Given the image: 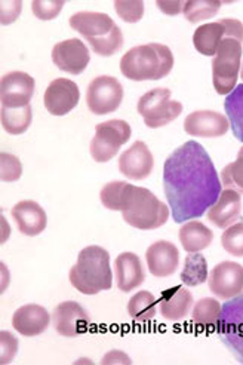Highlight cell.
<instances>
[{"label":"cell","instance_id":"obj_1","mask_svg":"<svg viewBox=\"0 0 243 365\" xmlns=\"http://www.w3.org/2000/svg\"><path fill=\"white\" fill-rule=\"evenodd\" d=\"M222 182L203 145L187 141L163 165V190L175 223L202 217L218 200Z\"/></svg>","mask_w":243,"mask_h":365},{"label":"cell","instance_id":"obj_2","mask_svg":"<svg viewBox=\"0 0 243 365\" xmlns=\"http://www.w3.org/2000/svg\"><path fill=\"white\" fill-rule=\"evenodd\" d=\"M101 204L111 211H120L123 220L140 230L162 227L171 215L170 207L150 190L125 181H111L101 189Z\"/></svg>","mask_w":243,"mask_h":365},{"label":"cell","instance_id":"obj_3","mask_svg":"<svg viewBox=\"0 0 243 365\" xmlns=\"http://www.w3.org/2000/svg\"><path fill=\"white\" fill-rule=\"evenodd\" d=\"M172 67V51L162 43L135 46L129 49L120 60L122 75L135 82L160 81L170 75Z\"/></svg>","mask_w":243,"mask_h":365},{"label":"cell","instance_id":"obj_4","mask_svg":"<svg viewBox=\"0 0 243 365\" xmlns=\"http://www.w3.org/2000/svg\"><path fill=\"white\" fill-rule=\"evenodd\" d=\"M68 279L71 285L86 296H95L100 291L113 285V273L110 267V254L98 245L83 248L78 262L70 269Z\"/></svg>","mask_w":243,"mask_h":365},{"label":"cell","instance_id":"obj_5","mask_svg":"<svg viewBox=\"0 0 243 365\" xmlns=\"http://www.w3.org/2000/svg\"><path fill=\"white\" fill-rule=\"evenodd\" d=\"M242 68V42L224 38L212 60V83L219 96H229L236 88Z\"/></svg>","mask_w":243,"mask_h":365},{"label":"cell","instance_id":"obj_6","mask_svg":"<svg viewBox=\"0 0 243 365\" xmlns=\"http://www.w3.org/2000/svg\"><path fill=\"white\" fill-rule=\"evenodd\" d=\"M171 96L167 88H155L140 98L137 110L148 128L156 130L171 123L181 115L182 104L171 100Z\"/></svg>","mask_w":243,"mask_h":365},{"label":"cell","instance_id":"obj_7","mask_svg":"<svg viewBox=\"0 0 243 365\" xmlns=\"http://www.w3.org/2000/svg\"><path fill=\"white\" fill-rule=\"evenodd\" d=\"M133 130L128 122L120 119L107 120L95 126V135L91 141V156L95 162L104 163L113 159L122 145L128 143Z\"/></svg>","mask_w":243,"mask_h":365},{"label":"cell","instance_id":"obj_8","mask_svg":"<svg viewBox=\"0 0 243 365\" xmlns=\"http://www.w3.org/2000/svg\"><path fill=\"white\" fill-rule=\"evenodd\" d=\"M217 333L224 346L243 364V293L222 304Z\"/></svg>","mask_w":243,"mask_h":365},{"label":"cell","instance_id":"obj_9","mask_svg":"<svg viewBox=\"0 0 243 365\" xmlns=\"http://www.w3.org/2000/svg\"><path fill=\"white\" fill-rule=\"evenodd\" d=\"M224 38H233L243 42V24L230 18H224L218 23L203 24L196 29L193 34V45L202 56L215 57Z\"/></svg>","mask_w":243,"mask_h":365},{"label":"cell","instance_id":"obj_10","mask_svg":"<svg viewBox=\"0 0 243 365\" xmlns=\"http://www.w3.org/2000/svg\"><path fill=\"white\" fill-rule=\"evenodd\" d=\"M123 100V86L113 76H98L86 91V104L93 115H108L116 112Z\"/></svg>","mask_w":243,"mask_h":365},{"label":"cell","instance_id":"obj_11","mask_svg":"<svg viewBox=\"0 0 243 365\" xmlns=\"http://www.w3.org/2000/svg\"><path fill=\"white\" fill-rule=\"evenodd\" d=\"M211 293L222 300H230L243 293V266L234 262H221L210 275Z\"/></svg>","mask_w":243,"mask_h":365},{"label":"cell","instance_id":"obj_12","mask_svg":"<svg viewBox=\"0 0 243 365\" xmlns=\"http://www.w3.org/2000/svg\"><path fill=\"white\" fill-rule=\"evenodd\" d=\"M34 94V79L24 71H11L0 81L2 107L20 108L30 106Z\"/></svg>","mask_w":243,"mask_h":365},{"label":"cell","instance_id":"obj_13","mask_svg":"<svg viewBox=\"0 0 243 365\" xmlns=\"http://www.w3.org/2000/svg\"><path fill=\"white\" fill-rule=\"evenodd\" d=\"M79 100L81 91L78 85L66 78L52 81L48 85L43 97L46 110L53 116H66L79 104Z\"/></svg>","mask_w":243,"mask_h":365},{"label":"cell","instance_id":"obj_14","mask_svg":"<svg viewBox=\"0 0 243 365\" xmlns=\"http://www.w3.org/2000/svg\"><path fill=\"white\" fill-rule=\"evenodd\" d=\"M53 328L60 336L78 337L89 328V315L78 302H63L53 309Z\"/></svg>","mask_w":243,"mask_h":365},{"label":"cell","instance_id":"obj_15","mask_svg":"<svg viewBox=\"0 0 243 365\" xmlns=\"http://www.w3.org/2000/svg\"><path fill=\"white\" fill-rule=\"evenodd\" d=\"M52 61L61 71L81 75L91 61L89 49L81 39L63 41L53 46Z\"/></svg>","mask_w":243,"mask_h":365},{"label":"cell","instance_id":"obj_16","mask_svg":"<svg viewBox=\"0 0 243 365\" xmlns=\"http://www.w3.org/2000/svg\"><path fill=\"white\" fill-rule=\"evenodd\" d=\"M230 130L229 119L214 110H197L184 120V131L192 137L215 138L227 134Z\"/></svg>","mask_w":243,"mask_h":365},{"label":"cell","instance_id":"obj_17","mask_svg":"<svg viewBox=\"0 0 243 365\" xmlns=\"http://www.w3.org/2000/svg\"><path fill=\"white\" fill-rule=\"evenodd\" d=\"M155 159L144 141H135L119 158V171L129 180H144L152 174Z\"/></svg>","mask_w":243,"mask_h":365},{"label":"cell","instance_id":"obj_18","mask_svg":"<svg viewBox=\"0 0 243 365\" xmlns=\"http://www.w3.org/2000/svg\"><path fill=\"white\" fill-rule=\"evenodd\" d=\"M148 272L156 278H167L175 273L180 264V251L170 241H157L145 252Z\"/></svg>","mask_w":243,"mask_h":365},{"label":"cell","instance_id":"obj_19","mask_svg":"<svg viewBox=\"0 0 243 365\" xmlns=\"http://www.w3.org/2000/svg\"><path fill=\"white\" fill-rule=\"evenodd\" d=\"M51 322V315L43 306L26 304L15 310L12 317V327L26 337H34L46 331Z\"/></svg>","mask_w":243,"mask_h":365},{"label":"cell","instance_id":"obj_20","mask_svg":"<svg viewBox=\"0 0 243 365\" xmlns=\"http://www.w3.org/2000/svg\"><path fill=\"white\" fill-rule=\"evenodd\" d=\"M70 27L81 33L86 41L100 39L110 34L118 26L103 12H76L70 16Z\"/></svg>","mask_w":243,"mask_h":365},{"label":"cell","instance_id":"obj_21","mask_svg":"<svg viewBox=\"0 0 243 365\" xmlns=\"http://www.w3.org/2000/svg\"><path fill=\"white\" fill-rule=\"evenodd\" d=\"M14 220L26 236H37L46 229V212L34 200H21L11 211Z\"/></svg>","mask_w":243,"mask_h":365},{"label":"cell","instance_id":"obj_22","mask_svg":"<svg viewBox=\"0 0 243 365\" xmlns=\"http://www.w3.org/2000/svg\"><path fill=\"white\" fill-rule=\"evenodd\" d=\"M242 212L240 193L232 189L222 190L217 202L208 210V220L218 229H227L236 223Z\"/></svg>","mask_w":243,"mask_h":365},{"label":"cell","instance_id":"obj_23","mask_svg":"<svg viewBox=\"0 0 243 365\" xmlns=\"http://www.w3.org/2000/svg\"><path fill=\"white\" fill-rule=\"evenodd\" d=\"M193 307V296L187 288L178 285L165 289L159 299L160 315L167 321H181Z\"/></svg>","mask_w":243,"mask_h":365},{"label":"cell","instance_id":"obj_24","mask_svg":"<svg viewBox=\"0 0 243 365\" xmlns=\"http://www.w3.org/2000/svg\"><path fill=\"white\" fill-rule=\"evenodd\" d=\"M115 273L118 288L123 293L135 289L145 279L141 260L134 252H122L118 255L115 262Z\"/></svg>","mask_w":243,"mask_h":365},{"label":"cell","instance_id":"obj_25","mask_svg":"<svg viewBox=\"0 0 243 365\" xmlns=\"http://www.w3.org/2000/svg\"><path fill=\"white\" fill-rule=\"evenodd\" d=\"M180 242L187 252H200L212 244V230L200 222H185L180 229Z\"/></svg>","mask_w":243,"mask_h":365},{"label":"cell","instance_id":"obj_26","mask_svg":"<svg viewBox=\"0 0 243 365\" xmlns=\"http://www.w3.org/2000/svg\"><path fill=\"white\" fill-rule=\"evenodd\" d=\"M221 304L217 299L205 297L200 299L193 307V324L199 331H217V327L221 317Z\"/></svg>","mask_w":243,"mask_h":365},{"label":"cell","instance_id":"obj_27","mask_svg":"<svg viewBox=\"0 0 243 365\" xmlns=\"http://www.w3.org/2000/svg\"><path fill=\"white\" fill-rule=\"evenodd\" d=\"M31 119L33 112L30 106L20 108L2 107V110H0V122H2L4 130L11 135L24 134L31 125Z\"/></svg>","mask_w":243,"mask_h":365},{"label":"cell","instance_id":"obj_28","mask_svg":"<svg viewBox=\"0 0 243 365\" xmlns=\"http://www.w3.org/2000/svg\"><path fill=\"white\" fill-rule=\"evenodd\" d=\"M128 314L137 322H147L156 317L157 302L150 291H138L128 303Z\"/></svg>","mask_w":243,"mask_h":365},{"label":"cell","instance_id":"obj_29","mask_svg":"<svg viewBox=\"0 0 243 365\" xmlns=\"http://www.w3.org/2000/svg\"><path fill=\"white\" fill-rule=\"evenodd\" d=\"M184 285L197 287L208 281V262L200 252H189L181 272Z\"/></svg>","mask_w":243,"mask_h":365},{"label":"cell","instance_id":"obj_30","mask_svg":"<svg viewBox=\"0 0 243 365\" xmlns=\"http://www.w3.org/2000/svg\"><path fill=\"white\" fill-rule=\"evenodd\" d=\"M224 110L234 137L243 143V83L237 85L224 101Z\"/></svg>","mask_w":243,"mask_h":365},{"label":"cell","instance_id":"obj_31","mask_svg":"<svg viewBox=\"0 0 243 365\" xmlns=\"http://www.w3.org/2000/svg\"><path fill=\"white\" fill-rule=\"evenodd\" d=\"M219 8L221 2H218V0H189V2H184L182 14L187 18V21L196 24L215 16Z\"/></svg>","mask_w":243,"mask_h":365},{"label":"cell","instance_id":"obj_32","mask_svg":"<svg viewBox=\"0 0 243 365\" xmlns=\"http://www.w3.org/2000/svg\"><path fill=\"white\" fill-rule=\"evenodd\" d=\"M221 182L226 189L243 193V145L239 149L237 159L221 171Z\"/></svg>","mask_w":243,"mask_h":365},{"label":"cell","instance_id":"obj_33","mask_svg":"<svg viewBox=\"0 0 243 365\" xmlns=\"http://www.w3.org/2000/svg\"><path fill=\"white\" fill-rule=\"evenodd\" d=\"M92 51L98 53L101 57H111L119 52L123 46V34L119 27H116L110 34L104 36L100 39H91L88 41Z\"/></svg>","mask_w":243,"mask_h":365},{"label":"cell","instance_id":"obj_34","mask_svg":"<svg viewBox=\"0 0 243 365\" xmlns=\"http://www.w3.org/2000/svg\"><path fill=\"white\" fill-rule=\"evenodd\" d=\"M221 245L234 257H243V222L232 225L224 230Z\"/></svg>","mask_w":243,"mask_h":365},{"label":"cell","instance_id":"obj_35","mask_svg":"<svg viewBox=\"0 0 243 365\" xmlns=\"http://www.w3.org/2000/svg\"><path fill=\"white\" fill-rule=\"evenodd\" d=\"M21 174L23 165L20 159L6 152L0 153V180L5 182H12L20 180Z\"/></svg>","mask_w":243,"mask_h":365},{"label":"cell","instance_id":"obj_36","mask_svg":"<svg viewBox=\"0 0 243 365\" xmlns=\"http://www.w3.org/2000/svg\"><path fill=\"white\" fill-rule=\"evenodd\" d=\"M115 9L126 23H138L144 15L143 0H116Z\"/></svg>","mask_w":243,"mask_h":365},{"label":"cell","instance_id":"obj_37","mask_svg":"<svg viewBox=\"0 0 243 365\" xmlns=\"http://www.w3.org/2000/svg\"><path fill=\"white\" fill-rule=\"evenodd\" d=\"M64 6V0H34L31 4L33 14L42 21L57 18Z\"/></svg>","mask_w":243,"mask_h":365},{"label":"cell","instance_id":"obj_38","mask_svg":"<svg viewBox=\"0 0 243 365\" xmlns=\"http://www.w3.org/2000/svg\"><path fill=\"white\" fill-rule=\"evenodd\" d=\"M18 351V340L9 331H0V364H9Z\"/></svg>","mask_w":243,"mask_h":365},{"label":"cell","instance_id":"obj_39","mask_svg":"<svg viewBox=\"0 0 243 365\" xmlns=\"http://www.w3.org/2000/svg\"><path fill=\"white\" fill-rule=\"evenodd\" d=\"M21 9V0H2V2H0V23H2V26L14 23L16 18L20 16Z\"/></svg>","mask_w":243,"mask_h":365},{"label":"cell","instance_id":"obj_40","mask_svg":"<svg viewBox=\"0 0 243 365\" xmlns=\"http://www.w3.org/2000/svg\"><path fill=\"white\" fill-rule=\"evenodd\" d=\"M156 6L166 15H178L184 9V2L181 0H157Z\"/></svg>","mask_w":243,"mask_h":365},{"label":"cell","instance_id":"obj_41","mask_svg":"<svg viewBox=\"0 0 243 365\" xmlns=\"http://www.w3.org/2000/svg\"><path fill=\"white\" fill-rule=\"evenodd\" d=\"M103 365H129L133 364L130 358L122 352V351H110L108 354H105V356L101 359Z\"/></svg>","mask_w":243,"mask_h":365},{"label":"cell","instance_id":"obj_42","mask_svg":"<svg viewBox=\"0 0 243 365\" xmlns=\"http://www.w3.org/2000/svg\"><path fill=\"white\" fill-rule=\"evenodd\" d=\"M240 76H242V81H243V66H242V68H240Z\"/></svg>","mask_w":243,"mask_h":365}]
</instances>
